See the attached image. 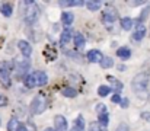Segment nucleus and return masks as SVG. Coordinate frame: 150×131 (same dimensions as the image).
Returning <instances> with one entry per match:
<instances>
[{
    "label": "nucleus",
    "mask_w": 150,
    "mask_h": 131,
    "mask_svg": "<svg viewBox=\"0 0 150 131\" xmlns=\"http://www.w3.org/2000/svg\"><path fill=\"white\" fill-rule=\"evenodd\" d=\"M73 21H74V16H73L71 12H63V13H61V22H63L66 26L71 25Z\"/></svg>",
    "instance_id": "obj_15"
},
{
    "label": "nucleus",
    "mask_w": 150,
    "mask_h": 131,
    "mask_svg": "<svg viewBox=\"0 0 150 131\" xmlns=\"http://www.w3.org/2000/svg\"><path fill=\"white\" fill-rule=\"evenodd\" d=\"M120 23H121L122 29H125V31H130V29L134 26V21H133L131 18H122Z\"/></svg>",
    "instance_id": "obj_17"
},
{
    "label": "nucleus",
    "mask_w": 150,
    "mask_h": 131,
    "mask_svg": "<svg viewBox=\"0 0 150 131\" xmlns=\"http://www.w3.org/2000/svg\"><path fill=\"white\" fill-rule=\"evenodd\" d=\"M10 72H12V69H10V66L7 63L0 64V80H1V83L4 82L6 86L10 85Z\"/></svg>",
    "instance_id": "obj_4"
},
{
    "label": "nucleus",
    "mask_w": 150,
    "mask_h": 131,
    "mask_svg": "<svg viewBox=\"0 0 150 131\" xmlns=\"http://www.w3.org/2000/svg\"><path fill=\"white\" fill-rule=\"evenodd\" d=\"M112 66H114L112 57H103V60L100 61V67H102V69H111Z\"/></svg>",
    "instance_id": "obj_20"
},
{
    "label": "nucleus",
    "mask_w": 150,
    "mask_h": 131,
    "mask_svg": "<svg viewBox=\"0 0 150 131\" xmlns=\"http://www.w3.org/2000/svg\"><path fill=\"white\" fill-rule=\"evenodd\" d=\"M0 12H1L3 16L9 18V16H12V13H13V7H12L10 3H3V4L0 6Z\"/></svg>",
    "instance_id": "obj_16"
},
{
    "label": "nucleus",
    "mask_w": 150,
    "mask_h": 131,
    "mask_svg": "<svg viewBox=\"0 0 150 131\" xmlns=\"http://www.w3.org/2000/svg\"><path fill=\"white\" fill-rule=\"evenodd\" d=\"M121 108H128V99H122V102H121Z\"/></svg>",
    "instance_id": "obj_34"
},
{
    "label": "nucleus",
    "mask_w": 150,
    "mask_h": 131,
    "mask_svg": "<svg viewBox=\"0 0 150 131\" xmlns=\"http://www.w3.org/2000/svg\"><path fill=\"white\" fill-rule=\"evenodd\" d=\"M47 108V99L42 96V95H38L34 98L32 103H31V112L32 114H42Z\"/></svg>",
    "instance_id": "obj_3"
},
{
    "label": "nucleus",
    "mask_w": 150,
    "mask_h": 131,
    "mask_svg": "<svg viewBox=\"0 0 150 131\" xmlns=\"http://www.w3.org/2000/svg\"><path fill=\"white\" fill-rule=\"evenodd\" d=\"M86 58H88L89 63H99L100 64V61L103 60V55L99 50H91V51H88Z\"/></svg>",
    "instance_id": "obj_7"
},
{
    "label": "nucleus",
    "mask_w": 150,
    "mask_h": 131,
    "mask_svg": "<svg viewBox=\"0 0 150 131\" xmlns=\"http://www.w3.org/2000/svg\"><path fill=\"white\" fill-rule=\"evenodd\" d=\"M89 131H105V127H102L99 123L96 124V123H92L91 125H89Z\"/></svg>",
    "instance_id": "obj_27"
},
{
    "label": "nucleus",
    "mask_w": 150,
    "mask_h": 131,
    "mask_svg": "<svg viewBox=\"0 0 150 131\" xmlns=\"http://www.w3.org/2000/svg\"><path fill=\"white\" fill-rule=\"evenodd\" d=\"M117 18H118V12H117V9L114 7V6H106V9H105V12H103V21H105V23H112L114 21H117Z\"/></svg>",
    "instance_id": "obj_5"
},
{
    "label": "nucleus",
    "mask_w": 150,
    "mask_h": 131,
    "mask_svg": "<svg viewBox=\"0 0 150 131\" xmlns=\"http://www.w3.org/2000/svg\"><path fill=\"white\" fill-rule=\"evenodd\" d=\"M73 40H74V45H76L77 48H80V47L85 45V37H83L80 32H76L74 37H73Z\"/></svg>",
    "instance_id": "obj_19"
},
{
    "label": "nucleus",
    "mask_w": 150,
    "mask_h": 131,
    "mask_svg": "<svg viewBox=\"0 0 150 131\" xmlns=\"http://www.w3.org/2000/svg\"><path fill=\"white\" fill-rule=\"evenodd\" d=\"M19 127H21V124H19V121H18L16 118H12V120L9 121V124H7V130L9 131H18Z\"/></svg>",
    "instance_id": "obj_21"
},
{
    "label": "nucleus",
    "mask_w": 150,
    "mask_h": 131,
    "mask_svg": "<svg viewBox=\"0 0 150 131\" xmlns=\"http://www.w3.org/2000/svg\"><path fill=\"white\" fill-rule=\"evenodd\" d=\"M147 99H149V102H150V95H149V96H147Z\"/></svg>",
    "instance_id": "obj_37"
},
{
    "label": "nucleus",
    "mask_w": 150,
    "mask_h": 131,
    "mask_svg": "<svg viewBox=\"0 0 150 131\" xmlns=\"http://www.w3.org/2000/svg\"><path fill=\"white\" fill-rule=\"evenodd\" d=\"M70 131H85V118L83 115H79L73 124V128Z\"/></svg>",
    "instance_id": "obj_12"
},
{
    "label": "nucleus",
    "mask_w": 150,
    "mask_h": 131,
    "mask_svg": "<svg viewBox=\"0 0 150 131\" xmlns=\"http://www.w3.org/2000/svg\"><path fill=\"white\" fill-rule=\"evenodd\" d=\"M106 80H109V83L112 85V90H115V92H121V89H122V83L118 80V79H115L114 76H108L106 77Z\"/></svg>",
    "instance_id": "obj_14"
},
{
    "label": "nucleus",
    "mask_w": 150,
    "mask_h": 131,
    "mask_svg": "<svg viewBox=\"0 0 150 131\" xmlns=\"http://www.w3.org/2000/svg\"><path fill=\"white\" fill-rule=\"evenodd\" d=\"M111 101H112L114 103H121V102H122V99H121V96H120V93H115V95H112V98H111Z\"/></svg>",
    "instance_id": "obj_30"
},
{
    "label": "nucleus",
    "mask_w": 150,
    "mask_h": 131,
    "mask_svg": "<svg viewBox=\"0 0 150 131\" xmlns=\"http://www.w3.org/2000/svg\"><path fill=\"white\" fill-rule=\"evenodd\" d=\"M44 131H55V130H54V128H45Z\"/></svg>",
    "instance_id": "obj_36"
},
{
    "label": "nucleus",
    "mask_w": 150,
    "mask_h": 131,
    "mask_svg": "<svg viewBox=\"0 0 150 131\" xmlns=\"http://www.w3.org/2000/svg\"><path fill=\"white\" fill-rule=\"evenodd\" d=\"M34 76H35L37 86H45V85L48 83V76H47L44 72L38 70V72H35V73H34Z\"/></svg>",
    "instance_id": "obj_10"
},
{
    "label": "nucleus",
    "mask_w": 150,
    "mask_h": 131,
    "mask_svg": "<svg viewBox=\"0 0 150 131\" xmlns=\"http://www.w3.org/2000/svg\"><path fill=\"white\" fill-rule=\"evenodd\" d=\"M98 123H99L102 127H106V125H108V123H109V115H108V112H106V114H100L99 117H98Z\"/></svg>",
    "instance_id": "obj_25"
},
{
    "label": "nucleus",
    "mask_w": 150,
    "mask_h": 131,
    "mask_svg": "<svg viewBox=\"0 0 150 131\" xmlns=\"http://www.w3.org/2000/svg\"><path fill=\"white\" fill-rule=\"evenodd\" d=\"M71 37H74V35H73V32H71V29L66 28V29L61 32V35H60V44H61V45L69 44L70 42V40H71Z\"/></svg>",
    "instance_id": "obj_11"
},
{
    "label": "nucleus",
    "mask_w": 150,
    "mask_h": 131,
    "mask_svg": "<svg viewBox=\"0 0 150 131\" xmlns=\"http://www.w3.org/2000/svg\"><path fill=\"white\" fill-rule=\"evenodd\" d=\"M61 95L66 96V98H74V96H77V92L73 87H66V89H63Z\"/></svg>",
    "instance_id": "obj_23"
},
{
    "label": "nucleus",
    "mask_w": 150,
    "mask_h": 131,
    "mask_svg": "<svg viewBox=\"0 0 150 131\" xmlns=\"http://www.w3.org/2000/svg\"><path fill=\"white\" fill-rule=\"evenodd\" d=\"M18 48H19V51L22 52V57H25V58H29V57H31V54H32V47H31V44L28 42V41H19V42H18Z\"/></svg>",
    "instance_id": "obj_6"
},
{
    "label": "nucleus",
    "mask_w": 150,
    "mask_h": 131,
    "mask_svg": "<svg viewBox=\"0 0 150 131\" xmlns=\"http://www.w3.org/2000/svg\"><path fill=\"white\" fill-rule=\"evenodd\" d=\"M112 92V87L111 86H105V85H102V86L98 87V93H99V96H108L109 93Z\"/></svg>",
    "instance_id": "obj_22"
},
{
    "label": "nucleus",
    "mask_w": 150,
    "mask_h": 131,
    "mask_svg": "<svg viewBox=\"0 0 150 131\" xmlns=\"http://www.w3.org/2000/svg\"><path fill=\"white\" fill-rule=\"evenodd\" d=\"M142 118L146 120V121H150V112H143L142 114Z\"/></svg>",
    "instance_id": "obj_33"
},
{
    "label": "nucleus",
    "mask_w": 150,
    "mask_h": 131,
    "mask_svg": "<svg viewBox=\"0 0 150 131\" xmlns=\"http://www.w3.org/2000/svg\"><path fill=\"white\" fill-rule=\"evenodd\" d=\"M117 55H118L121 60H128V58L131 57V51H130V48H127V47H121V48L117 50Z\"/></svg>",
    "instance_id": "obj_13"
},
{
    "label": "nucleus",
    "mask_w": 150,
    "mask_h": 131,
    "mask_svg": "<svg viewBox=\"0 0 150 131\" xmlns=\"http://www.w3.org/2000/svg\"><path fill=\"white\" fill-rule=\"evenodd\" d=\"M147 85H149V76H147V74H144V73L137 74V76L133 79V82H131V86H133V89H134V92H136V93L146 92Z\"/></svg>",
    "instance_id": "obj_2"
},
{
    "label": "nucleus",
    "mask_w": 150,
    "mask_h": 131,
    "mask_svg": "<svg viewBox=\"0 0 150 131\" xmlns=\"http://www.w3.org/2000/svg\"><path fill=\"white\" fill-rule=\"evenodd\" d=\"M23 4H26V12H25V22L28 25H34L38 21L40 16V7L35 1H25Z\"/></svg>",
    "instance_id": "obj_1"
},
{
    "label": "nucleus",
    "mask_w": 150,
    "mask_h": 131,
    "mask_svg": "<svg viewBox=\"0 0 150 131\" xmlns=\"http://www.w3.org/2000/svg\"><path fill=\"white\" fill-rule=\"evenodd\" d=\"M149 13H150V7L147 6V7L142 12V15H140V18H139V22H140V23H143V21L147 18V15H149Z\"/></svg>",
    "instance_id": "obj_28"
},
{
    "label": "nucleus",
    "mask_w": 150,
    "mask_h": 131,
    "mask_svg": "<svg viewBox=\"0 0 150 131\" xmlns=\"http://www.w3.org/2000/svg\"><path fill=\"white\" fill-rule=\"evenodd\" d=\"M25 86L28 87V89H32V87L37 86V82H35V76H34V73H32V74H28V76L25 77Z\"/></svg>",
    "instance_id": "obj_18"
},
{
    "label": "nucleus",
    "mask_w": 150,
    "mask_h": 131,
    "mask_svg": "<svg viewBox=\"0 0 150 131\" xmlns=\"http://www.w3.org/2000/svg\"><path fill=\"white\" fill-rule=\"evenodd\" d=\"M58 4L61 7H67V6H82L83 1H79V0H74V1H58Z\"/></svg>",
    "instance_id": "obj_26"
},
{
    "label": "nucleus",
    "mask_w": 150,
    "mask_h": 131,
    "mask_svg": "<svg viewBox=\"0 0 150 131\" xmlns=\"http://www.w3.org/2000/svg\"><path fill=\"white\" fill-rule=\"evenodd\" d=\"M18 131H28V130H26V127H25V125H22V124H21V127H19V130Z\"/></svg>",
    "instance_id": "obj_35"
},
{
    "label": "nucleus",
    "mask_w": 150,
    "mask_h": 131,
    "mask_svg": "<svg viewBox=\"0 0 150 131\" xmlns=\"http://www.w3.org/2000/svg\"><path fill=\"white\" fill-rule=\"evenodd\" d=\"M144 35H146V28H144V25L140 23V22H137V23H136V31H134V34H133V40H134V41H142V40L144 38Z\"/></svg>",
    "instance_id": "obj_9"
},
{
    "label": "nucleus",
    "mask_w": 150,
    "mask_h": 131,
    "mask_svg": "<svg viewBox=\"0 0 150 131\" xmlns=\"http://www.w3.org/2000/svg\"><path fill=\"white\" fill-rule=\"evenodd\" d=\"M54 130L55 131H67V120L63 115H55L54 118Z\"/></svg>",
    "instance_id": "obj_8"
},
{
    "label": "nucleus",
    "mask_w": 150,
    "mask_h": 131,
    "mask_svg": "<svg viewBox=\"0 0 150 131\" xmlns=\"http://www.w3.org/2000/svg\"><path fill=\"white\" fill-rule=\"evenodd\" d=\"M100 6H102V1H86V7H88L91 12L98 10Z\"/></svg>",
    "instance_id": "obj_24"
},
{
    "label": "nucleus",
    "mask_w": 150,
    "mask_h": 131,
    "mask_svg": "<svg viewBox=\"0 0 150 131\" xmlns=\"http://www.w3.org/2000/svg\"><path fill=\"white\" fill-rule=\"evenodd\" d=\"M96 112H98V114H106V112H108V111H106V105H105V103H98V105H96Z\"/></svg>",
    "instance_id": "obj_29"
},
{
    "label": "nucleus",
    "mask_w": 150,
    "mask_h": 131,
    "mask_svg": "<svg viewBox=\"0 0 150 131\" xmlns=\"http://www.w3.org/2000/svg\"><path fill=\"white\" fill-rule=\"evenodd\" d=\"M7 105V98L4 95H0V106H6Z\"/></svg>",
    "instance_id": "obj_31"
},
{
    "label": "nucleus",
    "mask_w": 150,
    "mask_h": 131,
    "mask_svg": "<svg viewBox=\"0 0 150 131\" xmlns=\"http://www.w3.org/2000/svg\"><path fill=\"white\" fill-rule=\"evenodd\" d=\"M115 131H130V128H128V125L127 124H120L118 125V128Z\"/></svg>",
    "instance_id": "obj_32"
}]
</instances>
